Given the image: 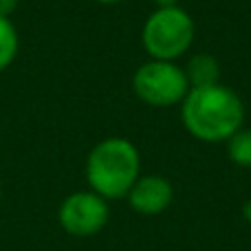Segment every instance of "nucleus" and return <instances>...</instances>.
I'll use <instances>...</instances> for the list:
<instances>
[{"mask_svg":"<svg viewBox=\"0 0 251 251\" xmlns=\"http://www.w3.org/2000/svg\"><path fill=\"white\" fill-rule=\"evenodd\" d=\"M227 156L240 168H251V128H240L227 139Z\"/></svg>","mask_w":251,"mask_h":251,"instance_id":"nucleus-9","label":"nucleus"},{"mask_svg":"<svg viewBox=\"0 0 251 251\" xmlns=\"http://www.w3.org/2000/svg\"><path fill=\"white\" fill-rule=\"evenodd\" d=\"M132 91L139 101L152 108H170L185 100L190 93L185 71L176 62L148 60L134 71Z\"/></svg>","mask_w":251,"mask_h":251,"instance_id":"nucleus-4","label":"nucleus"},{"mask_svg":"<svg viewBox=\"0 0 251 251\" xmlns=\"http://www.w3.org/2000/svg\"><path fill=\"white\" fill-rule=\"evenodd\" d=\"M185 77L190 88L201 86H212V84H221V64L214 55L209 53H194L183 66Z\"/></svg>","mask_w":251,"mask_h":251,"instance_id":"nucleus-7","label":"nucleus"},{"mask_svg":"<svg viewBox=\"0 0 251 251\" xmlns=\"http://www.w3.org/2000/svg\"><path fill=\"white\" fill-rule=\"evenodd\" d=\"M128 203L137 214L143 216H156L165 212L174 199L172 183L159 174H146L134 181V185L128 192Z\"/></svg>","mask_w":251,"mask_h":251,"instance_id":"nucleus-6","label":"nucleus"},{"mask_svg":"<svg viewBox=\"0 0 251 251\" xmlns=\"http://www.w3.org/2000/svg\"><path fill=\"white\" fill-rule=\"evenodd\" d=\"M181 122L199 141L221 143L243 128L245 104L223 84L190 88L181 101Z\"/></svg>","mask_w":251,"mask_h":251,"instance_id":"nucleus-1","label":"nucleus"},{"mask_svg":"<svg viewBox=\"0 0 251 251\" xmlns=\"http://www.w3.org/2000/svg\"><path fill=\"white\" fill-rule=\"evenodd\" d=\"M95 2H100V4H119V2H124V0H95Z\"/></svg>","mask_w":251,"mask_h":251,"instance_id":"nucleus-13","label":"nucleus"},{"mask_svg":"<svg viewBox=\"0 0 251 251\" xmlns=\"http://www.w3.org/2000/svg\"><path fill=\"white\" fill-rule=\"evenodd\" d=\"M18 51H20V35L16 25L11 18L0 16V73H4L16 62Z\"/></svg>","mask_w":251,"mask_h":251,"instance_id":"nucleus-8","label":"nucleus"},{"mask_svg":"<svg viewBox=\"0 0 251 251\" xmlns=\"http://www.w3.org/2000/svg\"><path fill=\"white\" fill-rule=\"evenodd\" d=\"M0 199H2V183H0Z\"/></svg>","mask_w":251,"mask_h":251,"instance_id":"nucleus-14","label":"nucleus"},{"mask_svg":"<svg viewBox=\"0 0 251 251\" xmlns=\"http://www.w3.org/2000/svg\"><path fill=\"white\" fill-rule=\"evenodd\" d=\"M20 0H0V16L2 18H11V13L18 9Z\"/></svg>","mask_w":251,"mask_h":251,"instance_id":"nucleus-10","label":"nucleus"},{"mask_svg":"<svg viewBox=\"0 0 251 251\" xmlns=\"http://www.w3.org/2000/svg\"><path fill=\"white\" fill-rule=\"evenodd\" d=\"M152 2L156 4V9H161V7H178L181 0H152Z\"/></svg>","mask_w":251,"mask_h":251,"instance_id":"nucleus-11","label":"nucleus"},{"mask_svg":"<svg viewBox=\"0 0 251 251\" xmlns=\"http://www.w3.org/2000/svg\"><path fill=\"white\" fill-rule=\"evenodd\" d=\"M86 183L106 201L126 199L141 176V154L130 139L106 137L86 156Z\"/></svg>","mask_w":251,"mask_h":251,"instance_id":"nucleus-2","label":"nucleus"},{"mask_svg":"<svg viewBox=\"0 0 251 251\" xmlns=\"http://www.w3.org/2000/svg\"><path fill=\"white\" fill-rule=\"evenodd\" d=\"M110 218L108 201L101 199L93 190H79L69 194L60 203L57 223L69 236L91 238L100 234Z\"/></svg>","mask_w":251,"mask_h":251,"instance_id":"nucleus-5","label":"nucleus"},{"mask_svg":"<svg viewBox=\"0 0 251 251\" xmlns=\"http://www.w3.org/2000/svg\"><path fill=\"white\" fill-rule=\"evenodd\" d=\"M243 216H245V221L251 225V201H247L245 203V207H243Z\"/></svg>","mask_w":251,"mask_h":251,"instance_id":"nucleus-12","label":"nucleus"},{"mask_svg":"<svg viewBox=\"0 0 251 251\" xmlns=\"http://www.w3.org/2000/svg\"><path fill=\"white\" fill-rule=\"evenodd\" d=\"M196 25L183 7H161L141 26V47L150 60L176 62L194 44Z\"/></svg>","mask_w":251,"mask_h":251,"instance_id":"nucleus-3","label":"nucleus"}]
</instances>
